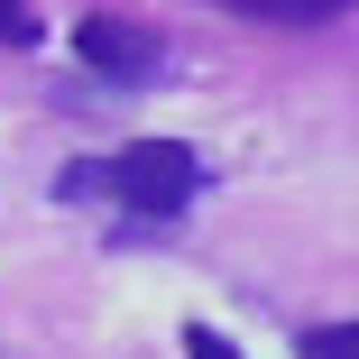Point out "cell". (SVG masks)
I'll return each mask as SVG.
<instances>
[{"instance_id":"cell-3","label":"cell","mask_w":359,"mask_h":359,"mask_svg":"<svg viewBox=\"0 0 359 359\" xmlns=\"http://www.w3.org/2000/svg\"><path fill=\"white\" fill-rule=\"evenodd\" d=\"M231 19H258V28H323V19H341L350 0H222Z\"/></svg>"},{"instance_id":"cell-4","label":"cell","mask_w":359,"mask_h":359,"mask_svg":"<svg viewBox=\"0 0 359 359\" xmlns=\"http://www.w3.org/2000/svg\"><path fill=\"white\" fill-rule=\"evenodd\" d=\"M295 350H304V359H359V323H313Z\"/></svg>"},{"instance_id":"cell-2","label":"cell","mask_w":359,"mask_h":359,"mask_svg":"<svg viewBox=\"0 0 359 359\" xmlns=\"http://www.w3.org/2000/svg\"><path fill=\"white\" fill-rule=\"evenodd\" d=\"M74 65H83V74H102L111 93H148V83L166 74V37H157L148 19L93 10V19H74Z\"/></svg>"},{"instance_id":"cell-5","label":"cell","mask_w":359,"mask_h":359,"mask_svg":"<svg viewBox=\"0 0 359 359\" xmlns=\"http://www.w3.org/2000/svg\"><path fill=\"white\" fill-rule=\"evenodd\" d=\"M37 37H46V19L28 0H0V46H37Z\"/></svg>"},{"instance_id":"cell-6","label":"cell","mask_w":359,"mask_h":359,"mask_svg":"<svg viewBox=\"0 0 359 359\" xmlns=\"http://www.w3.org/2000/svg\"><path fill=\"white\" fill-rule=\"evenodd\" d=\"M184 359H249L240 341H222L212 323H184Z\"/></svg>"},{"instance_id":"cell-1","label":"cell","mask_w":359,"mask_h":359,"mask_svg":"<svg viewBox=\"0 0 359 359\" xmlns=\"http://www.w3.org/2000/svg\"><path fill=\"white\" fill-rule=\"evenodd\" d=\"M93 184L129 212V222H175V212L203 194V157L184 138H129L120 157H93Z\"/></svg>"}]
</instances>
